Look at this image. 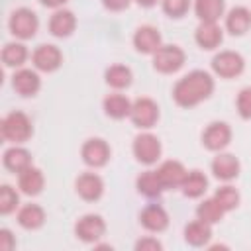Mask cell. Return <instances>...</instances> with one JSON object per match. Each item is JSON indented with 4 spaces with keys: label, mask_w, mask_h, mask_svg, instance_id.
<instances>
[{
    "label": "cell",
    "mask_w": 251,
    "mask_h": 251,
    "mask_svg": "<svg viewBox=\"0 0 251 251\" xmlns=\"http://www.w3.org/2000/svg\"><path fill=\"white\" fill-rule=\"evenodd\" d=\"M214 90V78L206 71H192L184 75L173 88V98L182 108H192L206 100Z\"/></svg>",
    "instance_id": "1"
},
{
    "label": "cell",
    "mask_w": 251,
    "mask_h": 251,
    "mask_svg": "<svg viewBox=\"0 0 251 251\" xmlns=\"http://www.w3.org/2000/svg\"><path fill=\"white\" fill-rule=\"evenodd\" d=\"M2 137L6 141H12V143H24L31 137L33 129H31V122L29 118L16 110V112H10L4 120H2Z\"/></svg>",
    "instance_id": "2"
},
{
    "label": "cell",
    "mask_w": 251,
    "mask_h": 251,
    "mask_svg": "<svg viewBox=\"0 0 251 251\" xmlns=\"http://www.w3.org/2000/svg\"><path fill=\"white\" fill-rule=\"evenodd\" d=\"M184 59L186 55L178 45H161L153 53V67L163 75H171L184 65Z\"/></svg>",
    "instance_id": "3"
},
{
    "label": "cell",
    "mask_w": 251,
    "mask_h": 251,
    "mask_svg": "<svg viewBox=\"0 0 251 251\" xmlns=\"http://www.w3.org/2000/svg\"><path fill=\"white\" fill-rule=\"evenodd\" d=\"M39 27L37 14L29 8H18L10 16V31L20 39H31Z\"/></svg>",
    "instance_id": "4"
},
{
    "label": "cell",
    "mask_w": 251,
    "mask_h": 251,
    "mask_svg": "<svg viewBox=\"0 0 251 251\" xmlns=\"http://www.w3.org/2000/svg\"><path fill=\"white\" fill-rule=\"evenodd\" d=\"M243 67H245V61L235 51H220L212 59V69L222 78H233V76L241 75L243 73Z\"/></svg>",
    "instance_id": "5"
},
{
    "label": "cell",
    "mask_w": 251,
    "mask_h": 251,
    "mask_svg": "<svg viewBox=\"0 0 251 251\" xmlns=\"http://www.w3.org/2000/svg\"><path fill=\"white\" fill-rule=\"evenodd\" d=\"M133 155L143 165H153L161 157V141L153 133H139L133 139Z\"/></svg>",
    "instance_id": "6"
},
{
    "label": "cell",
    "mask_w": 251,
    "mask_h": 251,
    "mask_svg": "<svg viewBox=\"0 0 251 251\" xmlns=\"http://www.w3.org/2000/svg\"><path fill=\"white\" fill-rule=\"evenodd\" d=\"M129 118H131L133 126H137L141 129H149L159 120V106L151 98H137L131 106Z\"/></svg>",
    "instance_id": "7"
},
{
    "label": "cell",
    "mask_w": 251,
    "mask_h": 251,
    "mask_svg": "<svg viewBox=\"0 0 251 251\" xmlns=\"http://www.w3.org/2000/svg\"><path fill=\"white\" fill-rule=\"evenodd\" d=\"M104 231H106V222H104V218L98 216V214H86V216H82V218L76 222V226H75L76 237L82 239V241H86V243L98 241V239L104 235Z\"/></svg>",
    "instance_id": "8"
},
{
    "label": "cell",
    "mask_w": 251,
    "mask_h": 251,
    "mask_svg": "<svg viewBox=\"0 0 251 251\" xmlns=\"http://www.w3.org/2000/svg\"><path fill=\"white\" fill-rule=\"evenodd\" d=\"M229 141H231V127L226 122H212L202 133V143L210 151H222L229 145Z\"/></svg>",
    "instance_id": "9"
},
{
    "label": "cell",
    "mask_w": 251,
    "mask_h": 251,
    "mask_svg": "<svg viewBox=\"0 0 251 251\" xmlns=\"http://www.w3.org/2000/svg\"><path fill=\"white\" fill-rule=\"evenodd\" d=\"M80 155H82V161L88 165V167H104L110 159V147L104 139L100 137H94V139H88L84 141L82 149H80Z\"/></svg>",
    "instance_id": "10"
},
{
    "label": "cell",
    "mask_w": 251,
    "mask_h": 251,
    "mask_svg": "<svg viewBox=\"0 0 251 251\" xmlns=\"http://www.w3.org/2000/svg\"><path fill=\"white\" fill-rule=\"evenodd\" d=\"M31 61L35 65L37 71H43V73H53L61 67L63 63V55L61 51L55 47V45H39L33 55H31Z\"/></svg>",
    "instance_id": "11"
},
{
    "label": "cell",
    "mask_w": 251,
    "mask_h": 251,
    "mask_svg": "<svg viewBox=\"0 0 251 251\" xmlns=\"http://www.w3.org/2000/svg\"><path fill=\"white\" fill-rule=\"evenodd\" d=\"M186 169L182 163L178 161H165L161 163V167L157 169V176L163 184V188H176L182 186L184 178H186Z\"/></svg>",
    "instance_id": "12"
},
{
    "label": "cell",
    "mask_w": 251,
    "mask_h": 251,
    "mask_svg": "<svg viewBox=\"0 0 251 251\" xmlns=\"http://www.w3.org/2000/svg\"><path fill=\"white\" fill-rule=\"evenodd\" d=\"M75 188H76V192H78V196H80L82 200L94 202V200H98V198L102 196V192H104V182H102V178H100L98 175H94V173H82V175L76 178Z\"/></svg>",
    "instance_id": "13"
},
{
    "label": "cell",
    "mask_w": 251,
    "mask_h": 251,
    "mask_svg": "<svg viewBox=\"0 0 251 251\" xmlns=\"http://www.w3.org/2000/svg\"><path fill=\"white\" fill-rule=\"evenodd\" d=\"M133 45L139 53L153 55L161 47V33L153 25H141L133 35Z\"/></svg>",
    "instance_id": "14"
},
{
    "label": "cell",
    "mask_w": 251,
    "mask_h": 251,
    "mask_svg": "<svg viewBox=\"0 0 251 251\" xmlns=\"http://www.w3.org/2000/svg\"><path fill=\"white\" fill-rule=\"evenodd\" d=\"M139 222H141V226H143L145 229H149V231H163V229H167V226H169V214L165 212L163 206H159V204H149V206H145V208L141 210Z\"/></svg>",
    "instance_id": "15"
},
{
    "label": "cell",
    "mask_w": 251,
    "mask_h": 251,
    "mask_svg": "<svg viewBox=\"0 0 251 251\" xmlns=\"http://www.w3.org/2000/svg\"><path fill=\"white\" fill-rule=\"evenodd\" d=\"M239 169H241V165H239L237 157L231 155V153H220L212 161V173L220 180H231V178H235L239 175Z\"/></svg>",
    "instance_id": "16"
},
{
    "label": "cell",
    "mask_w": 251,
    "mask_h": 251,
    "mask_svg": "<svg viewBox=\"0 0 251 251\" xmlns=\"http://www.w3.org/2000/svg\"><path fill=\"white\" fill-rule=\"evenodd\" d=\"M194 37H196V43L202 47V49H216L220 43H222V39H224V31H222V27L216 24V22H202L198 27H196V33H194Z\"/></svg>",
    "instance_id": "17"
},
{
    "label": "cell",
    "mask_w": 251,
    "mask_h": 251,
    "mask_svg": "<svg viewBox=\"0 0 251 251\" xmlns=\"http://www.w3.org/2000/svg\"><path fill=\"white\" fill-rule=\"evenodd\" d=\"M12 86L22 96H33L39 90L41 80H39V75L35 71H31V69H20L12 76Z\"/></svg>",
    "instance_id": "18"
},
{
    "label": "cell",
    "mask_w": 251,
    "mask_h": 251,
    "mask_svg": "<svg viewBox=\"0 0 251 251\" xmlns=\"http://www.w3.org/2000/svg\"><path fill=\"white\" fill-rule=\"evenodd\" d=\"M43 184H45V178H43V173L37 167H27L25 171H22L18 175V186L27 196L39 194L43 190Z\"/></svg>",
    "instance_id": "19"
},
{
    "label": "cell",
    "mask_w": 251,
    "mask_h": 251,
    "mask_svg": "<svg viewBox=\"0 0 251 251\" xmlns=\"http://www.w3.org/2000/svg\"><path fill=\"white\" fill-rule=\"evenodd\" d=\"M76 27V18L69 10H57L49 20V31L55 37H69Z\"/></svg>",
    "instance_id": "20"
},
{
    "label": "cell",
    "mask_w": 251,
    "mask_h": 251,
    "mask_svg": "<svg viewBox=\"0 0 251 251\" xmlns=\"http://www.w3.org/2000/svg\"><path fill=\"white\" fill-rule=\"evenodd\" d=\"M212 237V224L204 222V220H194L184 227V239L186 243H190L192 247H202L210 241Z\"/></svg>",
    "instance_id": "21"
},
{
    "label": "cell",
    "mask_w": 251,
    "mask_h": 251,
    "mask_svg": "<svg viewBox=\"0 0 251 251\" xmlns=\"http://www.w3.org/2000/svg\"><path fill=\"white\" fill-rule=\"evenodd\" d=\"M226 27L231 35H243L251 27V12L245 6H235L226 16Z\"/></svg>",
    "instance_id": "22"
},
{
    "label": "cell",
    "mask_w": 251,
    "mask_h": 251,
    "mask_svg": "<svg viewBox=\"0 0 251 251\" xmlns=\"http://www.w3.org/2000/svg\"><path fill=\"white\" fill-rule=\"evenodd\" d=\"M4 167L12 173H22L27 167H31V155L24 147H10L4 153Z\"/></svg>",
    "instance_id": "23"
},
{
    "label": "cell",
    "mask_w": 251,
    "mask_h": 251,
    "mask_svg": "<svg viewBox=\"0 0 251 251\" xmlns=\"http://www.w3.org/2000/svg\"><path fill=\"white\" fill-rule=\"evenodd\" d=\"M226 0H194V12L200 22H218L224 16Z\"/></svg>",
    "instance_id": "24"
},
{
    "label": "cell",
    "mask_w": 251,
    "mask_h": 251,
    "mask_svg": "<svg viewBox=\"0 0 251 251\" xmlns=\"http://www.w3.org/2000/svg\"><path fill=\"white\" fill-rule=\"evenodd\" d=\"M131 106L133 102H129L124 94H110L104 98V112L114 120L127 118L131 114Z\"/></svg>",
    "instance_id": "25"
},
{
    "label": "cell",
    "mask_w": 251,
    "mask_h": 251,
    "mask_svg": "<svg viewBox=\"0 0 251 251\" xmlns=\"http://www.w3.org/2000/svg\"><path fill=\"white\" fill-rule=\"evenodd\" d=\"M45 222V212L37 204H25L18 212V224L25 229H37Z\"/></svg>",
    "instance_id": "26"
},
{
    "label": "cell",
    "mask_w": 251,
    "mask_h": 251,
    "mask_svg": "<svg viewBox=\"0 0 251 251\" xmlns=\"http://www.w3.org/2000/svg\"><path fill=\"white\" fill-rule=\"evenodd\" d=\"M182 194L184 196H188V198H198V196H202L204 192H206V188H208V178H206V175L202 173V171H190L188 175H186V178H184V182H182Z\"/></svg>",
    "instance_id": "27"
},
{
    "label": "cell",
    "mask_w": 251,
    "mask_h": 251,
    "mask_svg": "<svg viewBox=\"0 0 251 251\" xmlns=\"http://www.w3.org/2000/svg\"><path fill=\"white\" fill-rule=\"evenodd\" d=\"M137 190L143 194V196H147V198H155V196H159L165 188H163V184H161V180H159V176H157V171H145V173H141L139 176H137Z\"/></svg>",
    "instance_id": "28"
},
{
    "label": "cell",
    "mask_w": 251,
    "mask_h": 251,
    "mask_svg": "<svg viewBox=\"0 0 251 251\" xmlns=\"http://www.w3.org/2000/svg\"><path fill=\"white\" fill-rule=\"evenodd\" d=\"M131 71L126 65H112L106 69V82L112 88H127L131 84Z\"/></svg>",
    "instance_id": "29"
},
{
    "label": "cell",
    "mask_w": 251,
    "mask_h": 251,
    "mask_svg": "<svg viewBox=\"0 0 251 251\" xmlns=\"http://www.w3.org/2000/svg\"><path fill=\"white\" fill-rule=\"evenodd\" d=\"M27 59V49L22 43H6L2 49V61L6 67H22Z\"/></svg>",
    "instance_id": "30"
},
{
    "label": "cell",
    "mask_w": 251,
    "mask_h": 251,
    "mask_svg": "<svg viewBox=\"0 0 251 251\" xmlns=\"http://www.w3.org/2000/svg\"><path fill=\"white\" fill-rule=\"evenodd\" d=\"M224 214H226V210H224L214 198L204 200V202L198 204V208H196V216H198L200 220L208 222V224H218V222L224 218Z\"/></svg>",
    "instance_id": "31"
},
{
    "label": "cell",
    "mask_w": 251,
    "mask_h": 251,
    "mask_svg": "<svg viewBox=\"0 0 251 251\" xmlns=\"http://www.w3.org/2000/svg\"><path fill=\"white\" fill-rule=\"evenodd\" d=\"M214 200H216L226 212H229V210L237 208V204H239V192H237L233 186L226 184V186H220V188L216 190Z\"/></svg>",
    "instance_id": "32"
},
{
    "label": "cell",
    "mask_w": 251,
    "mask_h": 251,
    "mask_svg": "<svg viewBox=\"0 0 251 251\" xmlns=\"http://www.w3.org/2000/svg\"><path fill=\"white\" fill-rule=\"evenodd\" d=\"M18 202H20L18 192L10 184H2V188H0V214L6 216L10 212H14L16 206H18Z\"/></svg>",
    "instance_id": "33"
},
{
    "label": "cell",
    "mask_w": 251,
    "mask_h": 251,
    "mask_svg": "<svg viewBox=\"0 0 251 251\" xmlns=\"http://www.w3.org/2000/svg\"><path fill=\"white\" fill-rule=\"evenodd\" d=\"M190 0H163V12L171 18H180L188 12Z\"/></svg>",
    "instance_id": "34"
},
{
    "label": "cell",
    "mask_w": 251,
    "mask_h": 251,
    "mask_svg": "<svg viewBox=\"0 0 251 251\" xmlns=\"http://www.w3.org/2000/svg\"><path fill=\"white\" fill-rule=\"evenodd\" d=\"M237 112L243 120H251V86H245L237 94Z\"/></svg>",
    "instance_id": "35"
},
{
    "label": "cell",
    "mask_w": 251,
    "mask_h": 251,
    "mask_svg": "<svg viewBox=\"0 0 251 251\" xmlns=\"http://www.w3.org/2000/svg\"><path fill=\"white\" fill-rule=\"evenodd\" d=\"M135 249L137 251H159V249H163V245L155 237H143L135 243Z\"/></svg>",
    "instance_id": "36"
},
{
    "label": "cell",
    "mask_w": 251,
    "mask_h": 251,
    "mask_svg": "<svg viewBox=\"0 0 251 251\" xmlns=\"http://www.w3.org/2000/svg\"><path fill=\"white\" fill-rule=\"evenodd\" d=\"M16 247V237L12 235L10 229H0V249L2 251H12Z\"/></svg>",
    "instance_id": "37"
},
{
    "label": "cell",
    "mask_w": 251,
    "mask_h": 251,
    "mask_svg": "<svg viewBox=\"0 0 251 251\" xmlns=\"http://www.w3.org/2000/svg\"><path fill=\"white\" fill-rule=\"evenodd\" d=\"M129 2H131V0H102V4H104L108 10H112V12L126 10V8L129 6Z\"/></svg>",
    "instance_id": "38"
},
{
    "label": "cell",
    "mask_w": 251,
    "mask_h": 251,
    "mask_svg": "<svg viewBox=\"0 0 251 251\" xmlns=\"http://www.w3.org/2000/svg\"><path fill=\"white\" fill-rule=\"evenodd\" d=\"M67 0H41V4H45V6H49V8H59V6H63Z\"/></svg>",
    "instance_id": "39"
},
{
    "label": "cell",
    "mask_w": 251,
    "mask_h": 251,
    "mask_svg": "<svg viewBox=\"0 0 251 251\" xmlns=\"http://www.w3.org/2000/svg\"><path fill=\"white\" fill-rule=\"evenodd\" d=\"M159 0H137V4L139 6H143V8H151V6H155Z\"/></svg>",
    "instance_id": "40"
}]
</instances>
